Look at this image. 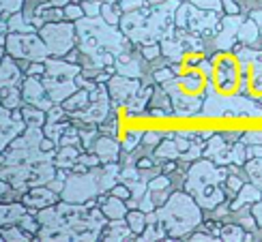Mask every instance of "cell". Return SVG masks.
Here are the masks:
<instances>
[{"mask_svg":"<svg viewBox=\"0 0 262 242\" xmlns=\"http://www.w3.org/2000/svg\"><path fill=\"white\" fill-rule=\"evenodd\" d=\"M161 45H157V43H148V45L142 47V56H144L146 60H155L159 58V54H161Z\"/></svg>","mask_w":262,"mask_h":242,"instance_id":"obj_47","label":"cell"},{"mask_svg":"<svg viewBox=\"0 0 262 242\" xmlns=\"http://www.w3.org/2000/svg\"><path fill=\"white\" fill-rule=\"evenodd\" d=\"M0 116H3V141H0V146H3V150H7L11 146V141H13L15 137H19L21 133L26 131V120H15L13 118V109H9L3 105V112H0Z\"/></svg>","mask_w":262,"mask_h":242,"instance_id":"obj_8","label":"cell"},{"mask_svg":"<svg viewBox=\"0 0 262 242\" xmlns=\"http://www.w3.org/2000/svg\"><path fill=\"white\" fill-rule=\"evenodd\" d=\"M112 195H116V197H121V200H131V197H134V193H131V189H129V186L125 184V182H118L116 186H114V189L110 191Z\"/></svg>","mask_w":262,"mask_h":242,"instance_id":"obj_49","label":"cell"},{"mask_svg":"<svg viewBox=\"0 0 262 242\" xmlns=\"http://www.w3.org/2000/svg\"><path fill=\"white\" fill-rule=\"evenodd\" d=\"M262 200V189H258V186L252 182V184H243V189L236 193V200L234 204H230V210L236 212L241 210L243 206H249V204H256Z\"/></svg>","mask_w":262,"mask_h":242,"instance_id":"obj_18","label":"cell"},{"mask_svg":"<svg viewBox=\"0 0 262 242\" xmlns=\"http://www.w3.org/2000/svg\"><path fill=\"white\" fill-rule=\"evenodd\" d=\"M50 3H52V7H67L69 0H50Z\"/></svg>","mask_w":262,"mask_h":242,"instance_id":"obj_57","label":"cell"},{"mask_svg":"<svg viewBox=\"0 0 262 242\" xmlns=\"http://www.w3.org/2000/svg\"><path fill=\"white\" fill-rule=\"evenodd\" d=\"M101 17L103 21H107L110 26H118L121 24V7L116 3H103L101 7Z\"/></svg>","mask_w":262,"mask_h":242,"instance_id":"obj_32","label":"cell"},{"mask_svg":"<svg viewBox=\"0 0 262 242\" xmlns=\"http://www.w3.org/2000/svg\"><path fill=\"white\" fill-rule=\"evenodd\" d=\"M260 37H262V26H260Z\"/></svg>","mask_w":262,"mask_h":242,"instance_id":"obj_58","label":"cell"},{"mask_svg":"<svg viewBox=\"0 0 262 242\" xmlns=\"http://www.w3.org/2000/svg\"><path fill=\"white\" fill-rule=\"evenodd\" d=\"M230 146L226 144V139L220 137V135H213L209 139V144L204 146V157L215 161L217 165H230L232 159H230Z\"/></svg>","mask_w":262,"mask_h":242,"instance_id":"obj_13","label":"cell"},{"mask_svg":"<svg viewBox=\"0 0 262 242\" xmlns=\"http://www.w3.org/2000/svg\"><path fill=\"white\" fill-rule=\"evenodd\" d=\"M161 135L163 133H159V131H146L144 135H142V146L144 148H155V146H159L161 144Z\"/></svg>","mask_w":262,"mask_h":242,"instance_id":"obj_40","label":"cell"},{"mask_svg":"<svg viewBox=\"0 0 262 242\" xmlns=\"http://www.w3.org/2000/svg\"><path fill=\"white\" fill-rule=\"evenodd\" d=\"M224 7H226V13H228V15H236L238 7L232 3V0H224Z\"/></svg>","mask_w":262,"mask_h":242,"instance_id":"obj_55","label":"cell"},{"mask_svg":"<svg viewBox=\"0 0 262 242\" xmlns=\"http://www.w3.org/2000/svg\"><path fill=\"white\" fill-rule=\"evenodd\" d=\"M43 84L48 88V94L52 96L54 103H62L67 96H71L75 90H80V86L75 80H58V78H50L43 75Z\"/></svg>","mask_w":262,"mask_h":242,"instance_id":"obj_10","label":"cell"},{"mask_svg":"<svg viewBox=\"0 0 262 242\" xmlns=\"http://www.w3.org/2000/svg\"><path fill=\"white\" fill-rule=\"evenodd\" d=\"M198 206L200 204L193 202V197L185 191V193H172L168 197V202L157 208V219L166 227V234H168L166 240L189 236L191 229L200 225L202 214Z\"/></svg>","mask_w":262,"mask_h":242,"instance_id":"obj_1","label":"cell"},{"mask_svg":"<svg viewBox=\"0 0 262 242\" xmlns=\"http://www.w3.org/2000/svg\"><path fill=\"white\" fill-rule=\"evenodd\" d=\"M35 234H30V232H26L21 225H5L3 227V240H7V242H28V240H35L32 238Z\"/></svg>","mask_w":262,"mask_h":242,"instance_id":"obj_28","label":"cell"},{"mask_svg":"<svg viewBox=\"0 0 262 242\" xmlns=\"http://www.w3.org/2000/svg\"><path fill=\"white\" fill-rule=\"evenodd\" d=\"M21 96H24V103L28 105H39L43 99H48V88L43 84V80H37V78H28L21 84Z\"/></svg>","mask_w":262,"mask_h":242,"instance_id":"obj_15","label":"cell"},{"mask_svg":"<svg viewBox=\"0 0 262 242\" xmlns=\"http://www.w3.org/2000/svg\"><path fill=\"white\" fill-rule=\"evenodd\" d=\"M75 28L73 24H64V21H52L41 28V39L46 41L50 56L54 58H64L73 50L75 43Z\"/></svg>","mask_w":262,"mask_h":242,"instance_id":"obj_5","label":"cell"},{"mask_svg":"<svg viewBox=\"0 0 262 242\" xmlns=\"http://www.w3.org/2000/svg\"><path fill=\"white\" fill-rule=\"evenodd\" d=\"M230 159H232L234 165H245V163L249 161V157H247V146L243 144V139H241V141H236V144L232 146V150H230Z\"/></svg>","mask_w":262,"mask_h":242,"instance_id":"obj_36","label":"cell"},{"mask_svg":"<svg viewBox=\"0 0 262 242\" xmlns=\"http://www.w3.org/2000/svg\"><path fill=\"white\" fill-rule=\"evenodd\" d=\"M99 131L105 135H118V118H107L105 123L99 125Z\"/></svg>","mask_w":262,"mask_h":242,"instance_id":"obj_46","label":"cell"},{"mask_svg":"<svg viewBox=\"0 0 262 242\" xmlns=\"http://www.w3.org/2000/svg\"><path fill=\"white\" fill-rule=\"evenodd\" d=\"M191 3L195 7H200V9H209V11H220L222 3L220 0H191Z\"/></svg>","mask_w":262,"mask_h":242,"instance_id":"obj_51","label":"cell"},{"mask_svg":"<svg viewBox=\"0 0 262 242\" xmlns=\"http://www.w3.org/2000/svg\"><path fill=\"white\" fill-rule=\"evenodd\" d=\"M9 30L11 32H35V28H32V21L26 19V15H11L9 19ZM9 32V35H11Z\"/></svg>","mask_w":262,"mask_h":242,"instance_id":"obj_34","label":"cell"},{"mask_svg":"<svg viewBox=\"0 0 262 242\" xmlns=\"http://www.w3.org/2000/svg\"><path fill=\"white\" fill-rule=\"evenodd\" d=\"M252 19L256 21L258 26H262V11H254V13H252Z\"/></svg>","mask_w":262,"mask_h":242,"instance_id":"obj_56","label":"cell"},{"mask_svg":"<svg viewBox=\"0 0 262 242\" xmlns=\"http://www.w3.org/2000/svg\"><path fill=\"white\" fill-rule=\"evenodd\" d=\"M73 118L84 120L86 125H101L110 118V99H103V101H91V105L82 109V112L71 114Z\"/></svg>","mask_w":262,"mask_h":242,"instance_id":"obj_11","label":"cell"},{"mask_svg":"<svg viewBox=\"0 0 262 242\" xmlns=\"http://www.w3.org/2000/svg\"><path fill=\"white\" fill-rule=\"evenodd\" d=\"M99 155L101 163H116V161H121V146H118V141L114 137H99L97 139V144H95V150Z\"/></svg>","mask_w":262,"mask_h":242,"instance_id":"obj_17","label":"cell"},{"mask_svg":"<svg viewBox=\"0 0 262 242\" xmlns=\"http://www.w3.org/2000/svg\"><path fill=\"white\" fill-rule=\"evenodd\" d=\"M177 146H179L181 155H183V152H187V150L191 148V141L187 139V135H179V137H177Z\"/></svg>","mask_w":262,"mask_h":242,"instance_id":"obj_53","label":"cell"},{"mask_svg":"<svg viewBox=\"0 0 262 242\" xmlns=\"http://www.w3.org/2000/svg\"><path fill=\"white\" fill-rule=\"evenodd\" d=\"M21 114H24V120L28 127H46L48 123V112L46 109H39L35 105H24L21 107Z\"/></svg>","mask_w":262,"mask_h":242,"instance_id":"obj_26","label":"cell"},{"mask_svg":"<svg viewBox=\"0 0 262 242\" xmlns=\"http://www.w3.org/2000/svg\"><path fill=\"white\" fill-rule=\"evenodd\" d=\"M252 214L256 216L258 225L262 227V200H260V202H256V204H252Z\"/></svg>","mask_w":262,"mask_h":242,"instance_id":"obj_54","label":"cell"},{"mask_svg":"<svg viewBox=\"0 0 262 242\" xmlns=\"http://www.w3.org/2000/svg\"><path fill=\"white\" fill-rule=\"evenodd\" d=\"M260 37V28L254 19H247L241 24V28H238V41H243L245 45H252V43Z\"/></svg>","mask_w":262,"mask_h":242,"instance_id":"obj_30","label":"cell"},{"mask_svg":"<svg viewBox=\"0 0 262 242\" xmlns=\"http://www.w3.org/2000/svg\"><path fill=\"white\" fill-rule=\"evenodd\" d=\"M82 146H60L56 157H54V163L56 167H62V170H73V165L80 161V155H82Z\"/></svg>","mask_w":262,"mask_h":242,"instance_id":"obj_22","label":"cell"},{"mask_svg":"<svg viewBox=\"0 0 262 242\" xmlns=\"http://www.w3.org/2000/svg\"><path fill=\"white\" fill-rule=\"evenodd\" d=\"M142 90V82L134 80V78H125V75H112V80L107 82V92H110L112 101H116L118 105H127L131 99Z\"/></svg>","mask_w":262,"mask_h":242,"instance_id":"obj_6","label":"cell"},{"mask_svg":"<svg viewBox=\"0 0 262 242\" xmlns=\"http://www.w3.org/2000/svg\"><path fill=\"white\" fill-rule=\"evenodd\" d=\"M26 212H28V206L24 202H21V204H17V202L3 204V208H0V221H3V227L19 223V219L24 216Z\"/></svg>","mask_w":262,"mask_h":242,"instance_id":"obj_20","label":"cell"},{"mask_svg":"<svg viewBox=\"0 0 262 242\" xmlns=\"http://www.w3.org/2000/svg\"><path fill=\"white\" fill-rule=\"evenodd\" d=\"M69 112L60 103H56L52 109H48V123H67Z\"/></svg>","mask_w":262,"mask_h":242,"instance_id":"obj_38","label":"cell"},{"mask_svg":"<svg viewBox=\"0 0 262 242\" xmlns=\"http://www.w3.org/2000/svg\"><path fill=\"white\" fill-rule=\"evenodd\" d=\"M241 24H243V19L236 15H228L224 19L222 35H217V39H215L217 50H232L234 41H238V28H241Z\"/></svg>","mask_w":262,"mask_h":242,"instance_id":"obj_14","label":"cell"},{"mask_svg":"<svg viewBox=\"0 0 262 242\" xmlns=\"http://www.w3.org/2000/svg\"><path fill=\"white\" fill-rule=\"evenodd\" d=\"M245 236H247V229L243 225H238V223L232 225L230 223V225L222 227L220 240H224V242H241V240H245Z\"/></svg>","mask_w":262,"mask_h":242,"instance_id":"obj_31","label":"cell"},{"mask_svg":"<svg viewBox=\"0 0 262 242\" xmlns=\"http://www.w3.org/2000/svg\"><path fill=\"white\" fill-rule=\"evenodd\" d=\"M189 28L195 35H209V30H217V11H209V9H189Z\"/></svg>","mask_w":262,"mask_h":242,"instance_id":"obj_9","label":"cell"},{"mask_svg":"<svg viewBox=\"0 0 262 242\" xmlns=\"http://www.w3.org/2000/svg\"><path fill=\"white\" fill-rule=\"evenodd\" d=\"M152 157L159 159V161H177L181 157V150L177 146V139H166L155 148Z\"/></svg>","mask_w":262,"mask_h":242,"instance_id":"obj_25","label":"cell"},{"mask_svg":"<svg viewBox=\"0 0 262 242\" xmlns=\"http://www.w3.org/2000/svg\"><path fill=\"white\" fill-rule=\"evenodd\" d=\"M142 135H144V133H127V135H121V139H123V152L131 155V152L136 150V146H140Z\"/></svg>","mask_w":262,"mask_h":242,"instance_id":"obj_37","label":"cell"},{"mask_svg":"<svg viewBox=\"0 0 262 242\" xmlns=\"http://www.w3.org/2000/svg\"><path fill=\"white\" fill-rule=\"evenodd\" d=\"M91 92L86 90V88H80V90H75L71 96H67L64 101L60 103L64 109H67L69 114H75V112H82V109H86L91 103Z\"/></svg>","mask_w":262,"mask_h":242,"instance_id":"obj_24","label":"cell"},{"mask_svg":"<svg viewBox=\"0 0 262 242\" xmlns=\"http://www.w3.org/2000/svg\"><path fill=\"white\" fill-rule=\"evenodd\" d=\"M71 123H46V127H43V133H46V137L54 139L58 144L60 137L64 135V131L69 129Z\"/></svg>","mask_w":262,"mask_h":242,"instance_id":"obj_35","label":"cell"},{"mask_svg":"<svg viewBox=\"0 0 262 242\" xmlns=\"http://www.w3.org/2000/svg\"><path fill=\"white\" fill-rule=\"evenodd\" d=\"M24 71H26V75H30V78H41V75L48 73V67H46V62L37 60V62H30Z\"/></svg>","mask_w":262,"mask_h":242,"instance_id":"obj_43","label":"cell"},{"mask_svg":"<svg viewBox=\"0 0 262 242\" xmlns=\"http://www.w3.org/2000/svg\"><path fill=\"white\" fill-rule=\"evenodd\" d=\"M127 223H129L131 229H134V234L140 236V234L146 229V225H148L146 212H144V210H140V208H131V210L127 212Z\"/></svg>","mask_w":262,"mask_h":242,"instance_id":"obj_29","label":"cell"},{"mask_svg":"<svg viewBox=\"0 0 262 242\" xmlns=\"http://www.w3.org/2000/svg\"><path fill=\"white\" fill-rule=\"evenodd\" d=\"M24 103L21 86H3V105L9 109H19Z\"/></svg>","mask_w":262,"mask_h":242,"instance_id":"obj_27","label":"cell"},{"mask_svg":"<svg viewBox=\"0 0 262 242\" xmlns=\"http://www.w3.org/2000/svg\"><path fill=\"white\" fill-rule=\"evenodd\" d=\"M245 172L258 189H262V159H249L245 163Z\"/></svg>","mask_w":262,"mask_h":242,"instance_id":"obj_33","label":"cell"},{"mask_svg":"<svg viewBox=\"0 0 262 242\" xmlns=\"http://www.w3.org/2000/svg\"><path fill=\"white\" fill-rule=\"evenodd\" d=\"M84 7H78V5H67L64 7V17L71 19V21H80L84 17Z\"/></svg>","mask_w":262,"mask_h":242,"instance_id":"obj_44","label":"cell"},{"mask_svg":"<svg viewBox=\"0 0 262 242\" xmlns=\"http://www.w3.org/2000/svg\"><path fill=\"white\" fill-rule=\"evenodd\" d=\"M99 208L103 210V214H105L107 219H127V212H129L127 202L121 200V197H116V195L107 197V200H105Z\"/></svg>","mask_w":262,"mask_h":242,"instance_id":"obj_23","label":"cell"},{"mask_svg":"<svg viewBox=\"0 0 262 242\" xmlns=\"http://www.w3.org/2000/svg\"><path fill=\"white\" fill-rule=\"evenodd\" d=\"M84 7V13L86 15H89V17H99L101 15V3H99V0H86V3L82 5Z\"/></svg>","mask_w":262,"mask_h":242,"instance_id":"obj_45","label":"cell"},{"mask_svg":"<svg viewBox=\"0 0 262 242\" xmlns=\"http://www.w3.org/2000/svg\"><path fill=\"white\" fill-rule=\"evenodd\" d=\"M46 67H48L46 75H50V78H58V80H75L82 73L80 64L69 62L64 58H54V56H50L46 60Z\"/></svg>","mask_w":262,"mask_h":242,"instance_id":"obj_12","label":"cell"},{"mask_svg":"<svg viewBox=\"0 0 262 242\" xmlns=\"http://www.w3.org/2000/svg\"><path fill=\"white\" fill-rule=\"evenodd\" d=\"M21 5H24V0H3V13H5L3 17L9 19L11 13H19Z\"/></svg>","mask_w":262,"mask_h":242,"instance_id":"obj_42","label":"cell"},{"mask_svg":"<svg viewBox=\"0 0 262 242\" xmlns=\"http://www.w3.org/2000/svg\"><path fill=\"white\" fill-rule=\"evenodd\" d=\"M99 178H101V167H93L86 174H69L67 184L62 189V200L71 202V204H84L93 200V197H99L101 186H99Z\"/></svg>","mask_w":262,"mask_h":242,"instance_id":"obj_4","label":"cell"},{"mask_svg":"<svg viewBox=\"0 0 262 242\" xmlns=\"http://www.w3.org/2000/svg\"><path fill=\"white\" fill-rule=\"evenodd\" d=\"M0 78H3V86H21V67H17L13 56L7 54L3 58V71H0Z\"/></svg>","mask_w":262,"mask_h":242,"instance_id":"obj_19","label":"cell"},{"mask_svg":"<svg viewBox=\"0 0 262 242\" xmlns=\"http://www.w3.org/2000/svg\"><path fill=\"white\" fill-rule=\"evenodd\" d=\"M7 54L19 60H30V62H46L50 58V52L46 41L41 35L35 32H11L7 35Z\"/></svg>","mask_w":262,"mask_h":242,"instance_id":"obj_3","label":"cell"},{"mask_svg":"<svg viewBox=\"0 0 262 242\" xmlns=\"http://www.w3.org/2000/svg\"><path fill=\"white\" fill-rule=\"evenodd\" d=\"M189 5H181L179 11H177V15H174V24H177V28H187L189 26Z\"/></svg>","mask_w":262,"mask_h":242,"instance_id":"obj_39","label":"cell"},{"mask_svg":"<svg viewBox=\"0 0 262 242\" xmlns=\"http://www.w3.org/2000/svg\"><path fill=\"white\" fill-rule=\"evenodd\" d=\"M247 157L249 159H262V144H249L247 146Z\"/></svg>","mask_w":262,"mask_h":242,"instance_id":"obj_52","label":"cell"},{"mask_svg":"<svg viewBox=\"0 0 262 242\" xmlns=\"http://www.w3.org/2000/svg\"><path fill=\"white\" fill-rule=\"evenodd\" d=\"M131 238H134V229L123 219H110V223H105V227L101 229V240H107V242L131 240Z\"/></svg>","mask_w":262,"mask_h":242,"instance_id":"obj_16","label":"cell"},{"mask_svg":"<svg viewBox=\"0 0 262 242\" xmlns=\"http://www.w3.org/2000/svg\"><path fill=\"white\" fill-rule=\"evenodd\" d=\"M116 73H121V75H125V78H134V80H140V75H142V71H140V64L129 56V52H118L116 54Z\"/></svg>","mask_w":262,"mask_h":242,"instance_id":"obj_21","label":"cell"},{"mask_svg":"<svg viewBox=\"0 0 262 242\" xmlns=\"http://www.w3.org/2000/svg\"><path fill=\"white\" fill-rule=\"evenodd\" d=\"M155 84H166V82H170V80H174V69H170V67H161L159 71H155Z\"/></svg>","mask_w":262,"mask_h":242,"instance_id":"obj_48","label":"cell"},{"mask_svg":"<svg viewBox=\"0 0 262 242\" xmlns=\"http://www.w3.org/2000/svg\"><path fill=\"white\" fill-rule=\"evenodd\" d=\"M243 180H241V176L238 174H234V172H230V176H228V180H226V186H228V195H234V193H238L243 189Z\"/></svg>","mask_w":262,"mask_h":242,"instance_id":"obj_41","label":"cell"},{"mask_svg":"<svg viewBox=\"0 0 262 242\" xmlns=\"http://www.w3.org/2000/svg\"><path fill=\"white\" fill-rule=\"evenodd\" d=\"M185 240H191V242H215V240H220V238H215L211 232H206V234H202V232H191Z\"/></svg>","mask_w":262,"mask_h":242,"instance_id":"obj_50","label":"cell"},{"mask_svg":"<svg viewBox=\"0 0 262 242\" xmlns=\"http://www.w3.org/2000/svg\"><path fill=\"white\" fill-rule=\"evenodd\" d=\"M228 176H230V170L228 167H217V163L211 161V159H206V157L198 159L189 167L187 180H185V191L195 197L200 191L209 189V186L226 182Z\"/></svg>","mask_w":262,"mask_h":242,"instance_id":"obj_2","label":"cell"},{"mask_svg":"<svg viewBox=\"0 0 262 242\" xmlns=\"http://www.w3.org/2000/svg\"><path fill=\"white\" fill-rule=\"evenodd\" d=\"M60 197L62 195L56 193V191H52L48 184H39V186H30L21 202L28 206V210H41V208H48V206L58 204Z\"/></svg>","mask_w":262,"mask_h":242,"instance_id":"obj_7","label":"cell"}]
</instances>
